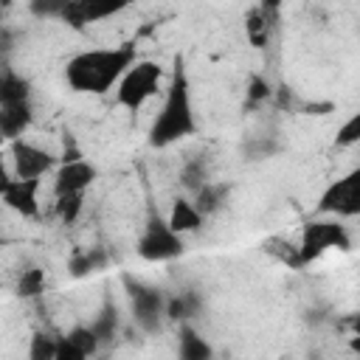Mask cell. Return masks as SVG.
Wrapping results in <instances>:
<instances>
[{
	"instance_id": "obj_19",
	"label": "cell",
	"mask_w": 360,
	"mask_h": 360,
	"mask_svg": "<svg viewBox=\"0 0 360 360\" xmlns=\"http://www.w3.org/2000/svg\"><path fill=\"white\" fill-rule=\"evenodd\" d=\"M197 309H200V301L191 292H180V295H174V298L166 301V318L169 321H177V323H188L197 315Z\"/></svg>"
},
{
	"instance_id": "obj_18",
	"label": "cell",
	"mask_w": 360,
	"mask_h": 360,
	"mask_svg": "<svg viewBox=\"0 0 360 360\" xmlns=\"http://www.w3.org/2000/svg\"><path fill=\"white\" fill-rule=\"evenodd\" d=\"M264 250H267L273 259H278L281 264H287V267H292V270H304L301 250H298L295 242H290V239H284V236H270V239H264Z\"/></svg>"
},
{
	"instance_id": "obj_6",
	"label": "cell",
	"mask_w": 360,
	"mask_h": 360,
	"mask_svg": "<svg viewBox=\"0 0 360 360\" xmlns=\"http://www.w3.org/2000/svg\"><path fill=\"white\" fill-rule=\"evenodd\" d=\"M124 287L132 304V318L143 332H158L160 321L166 318V295L158 287H149L132 276H124Z\"/></svg>"
},
{
	"instance_id": "obj_11",
	"label": "cell",
	"mask_w": 360,
	"mask_h": 360,
	"mask_svg": "<svg viewBox=\"0 0 360 360\" xmlns=\"http://www.w3.org/2000/svg\"><path fill=\"white\" fill-rule=\"evenodd\" d=\"M124 6H98V3H93V0H65V8H62V22L65 25H70V28H76V31H82V28H87L90 22H98V20H107V17H112L115 11H121Z\"/></svg>"
},
{
	"instance_id": "obj_26",
	"label": "cell",
	"mask_w": 360,
	"mask_h": 360,
	"mask_svg": "<svg viewBox=\"0 0 360 360\" xmlns=\"http://www.w3.org/2000/svg\"><path fill=\"white\" fill-rule=\"evenodd\" d=\"M101 264H104V253H98V250H93V253H76L70 259V273L73 276H84V273H93Z\"/></svg>"
},
{
	"instance_id": "obj_8",
	"label": "cell",
	"mask_w": 360,
	"mask_h": 360,
	"mask_svg": "<svg viewBox=\"0 0 360 360\" xmlns=\"http://www.w3.org/2000/svg\"><path fill=\"white\" fill-rule=\"evenodd\" d=\"M8 155H11V169L17 180H42L56 166V155H51L37 143H28L25 138L8 143Z\"/></svg>"
},
{
	"instance_id": "obj_20",
	"label": "cell",
	"mask_w": 360,
	"mask_h": 360,
	"mask_svg": "<svg viewBox=\"0 0 360 360\" xmlns=\"http://www.w3.org/2000/svg\"><path fill=\"white\" fill-rule=\"evenodd\" d=\"M56 349H59V338L37 329L28 338V360H56Z\"/></svg>"
},
{
	"instance_id": "obj_2",
	"label": "cell",
	"mask_w": 360,
	"mask_h": 360,
	"mask_svg": "<svg viewBox=\"0 0 360 360\" xmlns=\"http://www.w3.org/2000/svg\"><path fill=\"white\" fill-rule=\"evenodd\" d=\"M197 132V115H194V101H191V82L186 70L183 53L172 56V73L166 84L163 104L149 127V146L152 149H169Z\"/></svg>"
},
{
	"instance_id": "obj_4",
	"label": "cell",
	"mask_w": 360,
	"mask_h": 360,
	"mask_svg": "<svg viewBox=\"0 0 360 360\" xmlns=\"http://www.w3.org/2000/svg\"><path fill=\"white\" fill-rule=\"evenodd\" d=\"M183 250H186L183 236L177 231H172L166 217L152 211L141 236H138V242H135V253L143 262H172V259H180Z\"/></svg>"
},
{
	"instance_id": "obj_16",
	"label": "cell",
	"mask_w": 360,
	"mask_h": 360,
	"mask_svg": "<svg viewBox=\"0 0 360 360\" xmlns=\"http://www.w3.org/2000/svg\"><path fill=\"white\" fill-rule=\"evenodd\" d=\"M17 101H31V82L14 73L11 68H3L0 76V104H17Z\"/></svg>"
},
{
	"instance_id": "obj_7",
	"label": "cell",
	"mask_w": 360,
	"mask_h": 360,
	"mask_svg": "<svg viewBox=\"0 0 360 360\" xmlns=\"http://www.w3.org/2000/svg\"><path fill=\"white\" fill-rule=\"evenodd\" d=\"M318 211L332 214L335 219L360 214V166H354L323 188V194L318 197Z\"/></svg>"
},
{
	"instance_id": "obj_22",
	"label": "cell",
	"mask_w": 360,
	"mask_h": 360,
	"mask_svg": "<svg viewBox=\"0 0 360 360\" xmlns=\"http://www.w3.org/2000/svg\"><path fill=\"white\" fill-rule=\"evenodd\" d=\"M90 329L96 332V338H98V343H101V346H104V343H110V340L115 338V329H118L115 307H112V304H104V309L98 312V318H93Z\"/></svg>"
},
{
	"instance_id": "obj_15",
	"label": "cell",
	"mask_w": 360,
	"mask_h": 360,
	"mask_svg": "<svg viewBox=\"0 0 360 360\" xmlns=\"http://www.w3.org/2000/svg\"><path fill=\"white\" fill-rule=\"evenodd\" d=\"M245 34H248V42L253 48H264L270 42V34H273V17H270V6H253L245 17Z\"/></svg>"
},
{
	"instance_id": "obj_25",
	"label": "cell",
	"mask_w": 360,
	"mask_h": 360,
	"mask_svg": "<svg viewBox=\"0 0 360 360\" xmlns=\"http://www.w3.org/2000/svg\"><path fill=\"white\" fill-rule=\"evenodd\" d=\"M335 143H338V146H354V143H360V112H352V115L338 127Z\"/></svg>"
},
{
	"instance_id": "obj_5",
	"label": "cell",
	"mask_w": 360,
	"mask_h": 360,
	"mask_svg": "<svg viewBox=\"0 0 360 360\" xmlns=\"http://www.w3.org/2000/svg\"><path fill=\"white\" fill-rule=\"evenodd\" d=\"M349 248H352V236L340 219H312L301 228L298 250H301L304 267L329 250H349Z\"/></svg>"
},
{
	"instance_id": "obj_30",
	"label": "cell",
	"mask_w": 360,
	"mask_h": 360,
	"mask_svg": "<svg viewBox=\"0 0 360 360\" xmlns=\"http://www.w3.org/2000/svg\"><path fill=\"white\" fill-rule=\"evenodd\" d=\"M56 360H90V354H84L79 346H73L65 335L59 338V349H56Z\"/></svg>"
},
{
	"instance_id": "obj_1",
	"label": "cell",
	"mask_w": 360,
	"mask_h": 360,
	"mask_svg": "<svg viewBox=\"0 0 360 360\" xmlns=\"http://www.w3.org/2000/svg\"><path fill=\"white\" fill-rule=\"evenodd\" d=\"M138 62L135 42L112 45V48H87L68 59L65 82L70 90L84 96H104L121 84L127 70Z\"/></svg>"
},
{
	"instance_id": "obj_24",
	"label": "cell",
	"mask_w": 360,
	"mask_h": 360,
	"mask_svg": "<svg viewBox=\"0 0 360 360\" xmlns=\"http://www.w3.org/2000/svg\"><path fill=\"white\" fill-rule=\"evenodd\" d=\"M65 338H68L73 346H79L84 354H90V357H93V354L98 352V346H101L98 338H96V332L90 329V323H76L73 329L65 332Z\"/></svg>"
},
{
	"instance_id": "obj_29",
	"label": "cell",
	"mask_w": 360,
	"mask_h": 360,
	"mask_svg": "<svg viewBox=\"0 0 360 360\" xmlns=\"http://www.w3.org/2000/svg\"><path fill=\"white\" fill-rule=\"evenodd\" d=\"M37 17H53V20H59L62 17V8H65V0H37V3H31L28 6Z\"/></svg>"
},
{
	"instance_id": "obj_14",
	"label": "cell",
	"mask_w": 360,
	"mask_h": 360,
	"mask_svg": "<svg viewBox=\"0 0 360 360\" xmlns=\"http://www.w3.org/2000/svg\"><path fill=\"white\" fill-rule=\"evenodd\" d=\"M166 219H169L172 231H177L180 236L200 231V228H202V222H205V217L197 211V205H194L188 197H177V200L172 202V208H169Z\"/></svg>"
},
{
	"instance_id": "obj_27",
	"label": "cell",
	"mask_w": 360,
	"mask_h": 360,
	"mask_svg": "<svg viewBox=\"0 0 360 360\" xmlns=\"http://www.w3.org/2000/svg\"><path fill=\"white\" fill-rule=\"evenodd\" d=\"M205 183H208V177H205L202 163H186V169H183V186L194 194V191H200Z\"/></svg>"
},
{
	"instance_id": "obj_28",
	"label": "cell",
	"mask_w": 360,
	"mask_h": 360,
	"mask_svg": "<svg viewBox=\"0 0 360 360\" xmlns=\"http://www.w3.org/2000/svg\"><path fill=\"white\" fill-rule=\"evenodd\" d=\"M270 96H273L270 82H264L262 76H250V82H248V101H250V104H262V101H267Z\"/></svg>"
},
{
	"instance_id": "obj_12",
	"label": "cell",
	"mask_w": 360,
	"mask_h": 360,
	"mask_svg": "<svg viewBox=\"0 0 360 360\" xmlns=\"http://www.w3.org/2000/svg\"><path fill=\"white\" fill-rule=\"evenodd\" d=\"M34 121V107L31 101H17V104H0V132L8 143L20 141Z\"/></svg>"
},
{
	"instance_id": "obj_9",
	"label": "cell",
	"mask_w": 360,
	"mask_h": 360,
	"mask_svg": "<svg viewBox=\"0 0 360 360\" xmlns=\"http://www.w3.org/2000/svg\"><path fill=\"white\" fill-rule=\"evenodd\" d=\"M0 197H3L6 208L20 214L22 219H37L39 217V180L8 177L0 186Z\"/></svg>"
},
{
	"instance_id": "obj_21",
	"label": "cell",
	"mask_w": 360,
	"mask_h": 360,
	"mask_svg": "<svg viewBox=\"0 0 360 360\" xmlns=\"http://www.w3.org/2000/svg\"><path fill=\"white\" fill-rule=\"evenodd\" d=\"M42 292H45V270L25 267L17 278V295L20 298H39Z\"/></svg>"
},
{
	"instance_id": "obj_3",
	"label": "cell",
	"mask_w": 360,
	"mask_h": 360,
	"mask_svg": "<svg viewBox=\"0 0 360 360\" xmlns=\"http://www.w3.org/2000/svg\"><path fill=\"white\" fill-rule=\"evenodd\" d=\"M163 82V68L155 59H138L127 76L121 79V84L115 87V104L129 110V112H141L146 107V101L158 93Z\"/></svg>"
},
{
	"instance_id": "obj_10",
	"label": "cell",
	"mask_w": 360,
	"mask_h": 360,
	"mask_svg": "<svg viewBox=\"0 0 360 360\" xmlns=\"http://www.w3.org/2000/svg\"><path fill=\"white\" fill-rule=\"evenodd\" d=\"M98 177V169L90 160H70V163H59L53 172V197H65V194H84Z\"/></svg>"
},
{
	"instance_id": "obj_23",
	"label": "cell",
	"mask_w": 360,
	"mask_h": 360,
	"mask_svg": "<svg viewBox=\"0 0 360 360\" xmlns=\"http://www.w3.org/2000/svg\"><path fill=\"white\" fill-rule=\"evenodd\" d=\"M82 208H84V194H65V197H56V202H53V211L65 225H73L79 219Z\"/></svg>"
},
{
	"instance_id": "obj_13",
	"label": "cell",
	"mask_w": 360,
	"mask_h": 360,
	"mask_svg": "<svg viewBox=\"0 0 360 360\" xmlns=\"http://www.w3.org/2000/svg\"><path fill=\"white\" fill-rule=\"evenodd\" d=\"M177 360H214V346L191 323H180V332H177Z\"/></svg>"
},
{
	"instance_id": "obj_17",
	"label": "cell",
	"mask_w": 360,
	"mask_h": 360,
	"mask_svg": "<svg viewBox=\"0 0 360 360\" xmlns=\"http://www.w3.org/2000/svg\"><path fill=\"white\" fill-rule=\"evenodd\" d=\"M225 186L222 183H205L200 191H194L191 194V202L197 205V211L202 214V217H211V214H217L219 208H222V202H225Z\"/></svg>"
}]
</instances>
